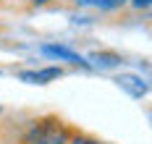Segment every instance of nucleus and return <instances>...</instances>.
<instances>
[{"instance_id":"1","label":"nucleus","mask_w":152,"mask_h":144,"mask_svg":"<svg viewBox=\"0 0 152 144\" xmlns=\"http://www.w3.org/2000/svg\"><path fill=\"white\" fill-rule=\"evenodd\" d=\"M66 142H68V134L58 118L37 121L26 134V144H66Z\"/></svg>"},{"instance_id":"2","label":"nucleus","mask_w":152,"mask_h":144,"mask_svg":"<svg viewBox=\"0 0 152 144\" xmlns=\"http://www.w3.org/2000/svg\"><path fill=\"white\" fill-rule=\"evenodd\" d=\"M58 76H63L61 68H39V71H24L21 73V79L29 81V84H47V81L58 79Z\"/></svg>"},{"instance_id":"3","label":"nucleus","mask_w":152,"mask_h":144,"mask_svg":"<svg viewBox=\"0 0 152 144\" xmlns=\"http://www.w3.org/2000/svg\"><path fill=\"white\" fill-rule=\"evenodd\" d=\"M118 84H121L123 89H129L134 97H142L144 92H147V84H144V79H139V76H134V73H123V76H118Z\"/></svg>"},{"instance_id":"4","label":"nucleus","mask_w":152,"mask_h":144,"mask_svg":"<svg viewBox=\"0 0 152 144\" xmlns=\"http://www.w3.org/2000/svg\"><path fill=\"white\" fill-rule=\"evenodd\" d=\"M47 55H55V58H63V60H68V63H79V65H89L87 60H81L76 52H71V50H66V47H58V45H47L45 47Z\"/></svg>"},{"instance_id":"5","label":"nucleus","mask_w":152,"mask_h":144,"mask_svg":"<svg viewBox=\"0 0 152 144\" xmlns=\"http://www.w3.org/2000/svg\"><path fill=\"white\" fill-rule=\"evenodd\" d=\"M79 5H87V8H97V11H115L126 5V0H76Z\"/></svg>"},{"instance_id":"6","label":"nucleus","mask_w":152,"mask_h":144,"mask_svg":"<svg viewBox=\"0 0 152 144\" xmlns=\"http://www.w3.org/2000/svg\"><path fill=\"white\" fill-rule=\"evenodd\" d=\"M94 60H97V63H102V65H115L121 58H118V55H113V52H102V55L97 52V55H94Z\"/></svg>"},{"instance_id":"7","label":"nucleus","mask_w":152,"mask_h":144,"mask_svg":"<svg viewBox=\"0 0 152 144\" xmlns=\"http://www.w3.org/2000/svg\"><path fill=\"white\" fill-rule=\"evenodd\" d=\"M71 144H102V142H97V139H87V136H76Z\"/></svg>"},{"instance_id":"8","label":"nucleus","mask_w":152,"mask_h":144,"mask_svg":"<svg viewBox=\"0 0 152 144\" xmlns=\"http://www.w3.org/2000/svg\"><path fill=\"white\" fill-rule=\"evenodd\" d=\"M150 3H152V0H131V5L139 8V11H142V8H150Z\"/></svg>"},{"instance_id":"9","label":"nucleus","mask_w":152,"mask_h":144,"mask_svg":"<svg viewBox=\"0 0 152 144\" xmlns=\"http://www.w3.org/2000/svg\"><path fill=\"white\" fill-rule=\"evenodd\" d=\"M29 5H47V3H53V0H26Z\"/></svg>"}]
</instances>
